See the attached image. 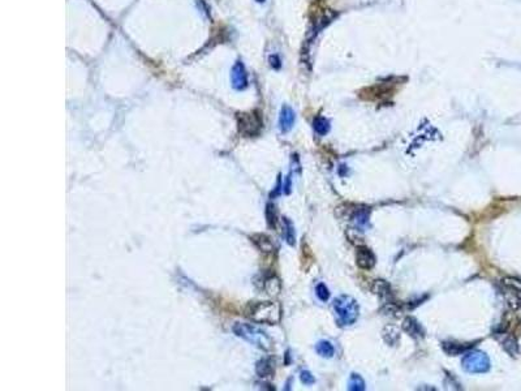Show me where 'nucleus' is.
<instances>
[{
  "instance_id": "1",
  "label": "nucleus",
  "mask_w": 521,
  "mask_h": 391,
  "mask_svg": "<svg viewBox=\"0 0 521 391\" xmlns=\"http://www.w3.org/2000/svg\"><path fill=\"white\" fill-rule=\"evenodd\" d=\"M248 316L254 322L276 325L282 318V308L275 301H257L249 305Z\"/></svg>"
},
{
  "instance_id": "2",
  "label": "nucleus",
  "mask_w": 521,
  "mask_h": 391,
  "mask_svg": "<svg viewBox=\"0 0 521 391\" xmlns=\"http://www.w3.org/2000/svg\"><path fill=\"white\" fill-rule=\"evenodd\" d=\"M334 310L340 326H350L358 318V304L350 296L342 295L334 300Z\"/></svg>"
},
{
  "instance_id": "3",
  "label": "nucleus",
  "mask_w": 521,
  "mask_h": 391,
  "mask_svg": "<svg viewBox=\"0 0 521 391\" xmlns=\"http://www.w3.org/2000/svg\"><path fill=\"white\" fill-rule=\"evenodd\" d=\"M233 333L237 337L245 339L246 342L263 351H270L273 347V342H271L269 335L254 325L236 324L233 326Z\"/></svg>"
},
{
  "instance_id": "4",
  "label": "nucleus",
  "mask_w": 521,
  "mask_h": 391,
  "mask_svg": "<svg viewBox=\"0 0 521 391\" xmlns=\"http://www.w3.org/2000/svg\"><path fill=\"white\" fill-rule=\"evenodd\" d=\"M262 116L258 111L237 114V127L244 137H256L262 131Z\"/></svg>"
},
{
  "instance_id": "5",
  "label": "nucleus",
  "mask_w": 521,
  "mask_h": 391,
  "mask_svg": "<svg viewBox=\"0 0 521 391\" xmlns=\"http://www.w3.org/2000/svg\"><path fill=\"white\" fill-rule=\"evenodd\" d=\"M461 365L468 373L480 375L490 369V359L482 351H467L463 356Z\"/></svg>"
},
{
  "instance_id": "6",
  "label": "nucleus",
  "mask_w": 521,
  "mask_h": 391,
  "mask_svg": "<svg viewBox=\"0 0 521 391\" xmlns=\"http://www.w3.org/2000/svg\"><path fill=\"white\" fill-rule=\"evenodd\" d=\"M375 256L373 250L367 246H358L356 249V263L357 266L363 270H370L375 266Z\"/></svg>"
},
{
  "instance_id": "7",
  "label": "nucleus",
  "mask_w": 521,
  "mask_h": 391,
  "mask_svg": "<svg viewBox=\"0 0 521 391\" xmlns=\"http://www.w3.org/2000/svg\"><path fill=\"white\" fill-rule=\"evenodd\" d=\"M231 82H232L233 89H236V90H244L248 86V74H246L245 67L241 61H237L233 65L232 71H231Z\"/></svg>"
},
{
  "instance_id": "8",
  "label": "nucleus",
  "mask_w": 521,
  "mask_h": 391,
  "mask_svg": "<svg viewBox=\"0 0 521 391\" xmlns=\"http://www.w3.org/2000/svg\"><path fill=\"white\" fill-rule=\"evenodd\" d=\"M295 111L289 106H283L282 111H280L279 116V127L282 132H289L292 129L293 124H295Z\"/></svg>"
},
{
  "instance_id": "9",
  "label": "nucleus",
  "mask_w": 521,
  "mask_h": 391,
  "mask_svg": "<svg viewBox=\"0 0 521 391\" xmlns=\"http://www.w3.org/2000/svg\"><path fill=\"white\" fill-rule=\"evenodd\" d=\"M275 372V361L271 358H266L262 359L261 361H258L257 364V375L261 378H267L271 377Z\"/></svg>"
},
{
  "instance_id": "10",
  "label": "nucleus",
  "mask_w": 521,
  "mask_h": 391,
  "mask_svg": "<svg viewBox=\"0 0 521 391\" xmlns=\"http://www.w3.org/2000/svg\"><path fill=\"white\" fill-rule=\"evenodd\" d=\"M403 329L405 333L413 338H421L424 337V330L421 325L418 324V321L413 317H407L403 322Z\"/></svg>"
},
{
  "instance_id": "11",
  "label": "nucleus",
  "mask_w": 521,
  "mask_h": 391,
  "mask_svg": "<svg viewBox=\"0 0 521 391\" xmlns=\"http://www.w3.org/2000/svg\"><path fill=\"white\" fill-rule=\"evenodd\" d=\"M442 348L450 356H457V355L465 354L467 351L471 350V344H461L456 343V342H443Z\"/></svg>"
},
{
  "instance_id": "12",
  "label": "nucleus",
  "mask_w": 521,
  "mask_h": 391,
  "mask_svg": "<svg viewBox=\"0 0 521 391\" xmlns=\"http://www.w3.org/2000/svg\"><path fill=\"white\" fill-rule=\"evenodd\" d=\"M253 243L258 246L259 249L262 252H273L275 249V245L273 243V239L265 233H257V235H253L252 236Z\"/></svg>"
},
{
  "instance_id": "13",
  "label": "nucleus",
  "mask_w": 521,
  "mask_h": 391,
  "mask_svg": "<svg viewBox=\"0 0 521 391\" xmlns=\"http://www.w3.org/2000/svg\"><path fill=\"white\" fill-rule=\"evenodd\" d=\"M371 292L379 297L391 296V286L383 279H375L371 283Z\"/></svg>"
},
{
  "instance_id": "14",
  "label": "nucleus",
  "mask_w": 521,
  "mask_h": 391,
  "mask_svg": "<svg viewBox=\"0 0 521 391\" xmlns=\"http://www.w3.org/2000/svg\"><path fill=\"white\" fill-rule=\"evenodd\" d=\"M263 288L269 295L271 296H275L280 292V280L276 277H269L266 278L265 282H263Z\"/></svg>"
},
{
  "instance_id": "15",
  "label": "nucleus",
  "mask_w": 521,
  "mask_h": 391,
  "mask_svg": "<svg viewBox=\"0 0 521 391\" xmlns=\"http://www.w3.org/2000/svg\"><path fill=\"white\" fill-rule=\"evenodd\" d=\"M316 351L320 356L327 359L333 358L334 354H335V348H334V346L330 343L329 341H321L320 343L316 346Z\"/></svg>"
},
{
  "instance_id": "16",
  "label": "nucleus",
  "mask_w": 521,
  "mask_h": 391,
  "mask_svg": "<svg viewBox=\"0 0 521 391\" xmlns=\"http://www.w3.org/2000/svg\"><path fill=\"white\" fill-rule=\"evenodd\" d=\"M502 347L512 358H516L519 355V344L514 337L505 338V341H502Z\"/></svg>"
},
{
  "instance_id": "17",
  "label": "nucleus",
  "mask_w": 521,
  "mask_h": 391,
  "mask_svg": "<svg viewBox=\"0 0 521 391\" xmlns=\"http://www.w3.org/2000/svg\"><path fill=\"white\" fill-rule=\"evenodd\" d=\"M313 128H314L317 135L325 136L327 135L330 131V122L326 118H323V116H318V118L314 119V122H313Z\"/></svg>"
},
{
  "instance_id": "18",
  "label": "nucleus",
  "mask_w": 521,
  "mask_h": 391,
  "mask_svg": "<svg viewBox=\"0 0 521 391\" xmlns=\"http://www.w3.org/2000/svg\"><path fill=\"white\" fill-rule=\"evenodd\" d=\"M283 226H284V237H286L287 243L289 245H293L296 235H295V227H293L292 222L288 218H283Z\"/></svg>"
},
{
  "instance_id": "19",
  "label": "nucleus",
  "mask_w": 521,
  "mask_h": 391,
  "mask_svg": "<svg viewBox=\"0 0 521 391\" xmlns=\"http://www.w3.org/2000/svg\"><path fill=\"white\" fill-rule=\"evenodd\" d=\"M348 389L352 391H362L365 390V381L362 380L360 375L353 373L350 375L349 381H348Z\"/></svg>"
},
{
  "instance_id": "20",
  "label": "nucleus",
  "mask_w": 521,
  "mask_h": 391,
  "mask_svg": "<svg viewBox=\"0 0 521 391\" xmlns=\"http://www.w3.org/2000/svg\"><path fill=\"white\" fill-rule=\"evenodd\" d=\"M266 218H267L269 226L275 228L276 222H278V216H276L275 206H274L273 203H269V205H267V209H266Z\"/></svg>"
},
{
  "instance_id": "21",
  "label": "nucleus",
  "mask_w": 521,
  "mask_h": 391,
  "mask_svg": "<svg viewBox=\"0 0 521 391\" xmlns=\"http://www.w3.org/2000/svg\"><path fill=\"white\" fill-rule=\"evenodd\" d=\"M316 293L321 301H327L330 299V291L325 283H320L316 287Z\"/></svg>"
},
{
  "instance_id": "22",
  "label": "nucleus",
  "mask_w": 521,
  "mask_h": 391,
  "mask_svg": "<svg viewBox=\"0 0 521 391\" xmlns=\"http://www.w3.org/2000/svg\"><path fill=\"white\" fill-rule=\"evenodd\" d=\"M300 377H301V382L305 385H313L316 382V378H314V376H313L309 371L301 372V376H300Z\"/></svg>"
},
{
  "instance_id": "23",
  "label": "nucleus",
  "mask_w": 521,
  "mask_h": 391,
  "mask_svg": "<svg viewBox=\"0 0 521 391\" xmlns=\"http://www.w3.org/2000/svg\"><path fill=\"white\" fill-rule=\"evenodd\" d=\"M269 60H270V65H271L273 68H275V69H279L280 65H282V61H280V59L278 55H271Z\"/></svg>"
},
{
  "instance_id": "24",
  "label": "nucleus",
  "mask_w": 521,
  "mask_h": 391,
  "mask_svg": "<svg viewBox=\"0 0 521 391\" xmlns=\"http://www.w3.org/2000/svg\"><path fill=\"white\" fill-rule=\"evenodd\" d=\"M256 1H257V3H263L265 0H256Z\"/></svg>"
},
{
  "instance_id": "25",
  "label": "nucleus",
  "mask_w": 521,
  "mask_h": 391,
  "mask_svg": "<svg viewBox=\"0 0 521 391\" xmlns=\"http://www.w3.org/2000/svg\"><path fill=\"white\" fill-rule=\"evenodd\" d=\"M520 299H521V292H520Z\"/></svg>"
}]
</instances>
